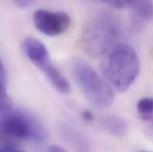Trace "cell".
Here are the masks:
<instances>
[{"instance_id":"1","label":"cell","mask_w":153,"mask_h":152,"mask_svg":"<svg viewBox=\"0 0 153 152\" xmlns=\"http://www.w3.org/2000/svg\"><path fill=\"white\" fill-rule=\"evenodd\" d=\"M102 72L110 85L125 92L135 81L140 72V61L135 50L126 44L115 45L102 62Z\"/></svg>"},{"instance_id":"2","label":"cell","mask_w":153,"mask_h":152,"mask_svg":"<svg viewBox=\"0 0 153 152\" xmlns=\"http://www.w3.org/2000/svg\"><path fill=\"white\" fill-rule=\"evenodd\" d=\"M119 34L120 26L114 16L100 13L85 25L80 36V44L87 55L98 58L112 47Z\"/></svg>"},{"instance_id":"3","label":"cell","mask_w":153,"mask_h":152,"mask_svg":"<svg viewBox=\"0 0 153 152\" xmlns=\"http://www.w3.org/2000/svg\"><path fill=\"white\" fill-rule=\"evenodd\" d=\"M71 70L80 90L94 107L106 109L112 104V89L88 62L76 58L71 63Z\"/></svg>"},{"instance_id":"4","label":"cell","mask_w":153,"mask_h":152,"mask_svg":"<svg viewBox=\"0 0 153 152\" xmlns=\"http://www.w3.org/2000/svg\"><path fill=\"white\" fill-rule=\"evenodd\" d=\"M0 133L13 140L44 142L47 133L38 119L26 111L15 110L0 119Z\"/></svg>"},{"instance_id":"5","label":"cell","mask_w":153,"mask_h":152,"mask_svg":"<svg viewBox=\"0 0 153 152\" xmlns=\"http://www.w3.org/2000/svg\"><path fill=\"white\" fill-rule=\"evenodd\" d=\"M22 48L29 60L42 70L58 92L68 93L71 91L70 83L50 60L48 51L41 41L34 38H25Z\"/></svg>"},{"instance_id":"6","label":"cell","mask_w":153,"mask_h":152,"mask_svg":"<svg viewBox=\"0 0 153 152\" xmlns=\"http://www.w3.org/2000/svg\"><path fill=\"white\" fill-rule=\"evenodd\" d=\"M33 20L38 30L50 37L63 34L71 26V17L64 12H52L39 9L35 12Z\"/></svg>"},{"instance_id":"7","label":"cell","mask_w":153,"mask_h":152,"mask_svg":"<svg viewBox=\"0 0 153 152\" xmlns=\"http://www.w3.org/2000/svg\"><path fill=\"white\" fill-rule=\"evenodd\" d=\"M100 124L105 131L117 137L124 136L128 130L126 121L123 117L116 115L102 116L100 120Z\"/></svg>"},{"instance_id":"8","label":"cell","mask_w":153,"mask_h":152,"mask_svg":"<svg viewBox=\"0 0 153 152\" xmlns=\"http://www.w3.org/2000/svg\"><path fill=\"white\" fill-rule=\"evenodd\" d=\"M127 7H129L139 19L147 21L153 18L152 1H127Z\"/></svg>"},{"instance_id":"9","label":"cell","mask_w":153,"mask_h":152,"mask_svg":"<svg viewBox=\"0 0 153 152\" xmlns=\"http://www.w3.org/2000/svg\"><path fill=\"white\" fill-rule=\"evenodd\" d=\"M10 105L9 99L6 93V78L5 70L2 62L0 61V112L6 110Z\"/></svg>"},{"instance_id":"10","label":"cell","mask_w":153,"mask_h":152,"mask_svg":"<svg viewBox=\"0 0 153 152\" xmlns=\"http://www.w3.org/2000/svg\"><path fill=\"white\" fill-rule=\"evenodd\" d=\"M137 110L142 116L150 120L153 114V98L152 97H144L138 101L136 105Z\"/></svg>"},{"instance_id":"11","label":"cell","mask_w":153,"mask_h":152,"mask_svg":"<svg viewBox=\"0 0 153 152\" xmlns=\"http://www.w3.org/2000/svg\"><path fill=\"white\" fill-rule=\"evenodd\" d=\"M106 3L115 8H124L126 6H127V1H124V0H108L106 1Z\"/></svg>"},{"instance_id":"12","label":"cell","mask_w":153,"mask_h":152,"mask_svg":"<svg viewBox=\"0 0 153 152\" xmlns=\"http://www.w3.org/2000/svg\"><path fill=\"white\" fill-rule=\"evenodd\" d=\"M83 120L86 121V122H92L94 120V115L90 111V110H85L82 112L81 115Z\"/></svg>"},{"instance_id":"13","label":"cell","mask_w":153,"mask_h":152,"mask_svg":"<svg viewBox=\"0 0 153 152\" xmlns=\"http://www.w3.org/2000/svg\"><path fill=\"white\" fill-rule=\"evenodd\" d=\"M48 152H67L63 148L58 146V145H52L49 147Z\"/></svg>"},{"instance_id":"14","label":"cell","mask_w":153,"mask_h":152,"mask_svg":"<svg viewBox=\"0 0 153 152\" xmlns=\"http://www.w3.org/2000/svg\"><path fill=\"white\" fill-rule=\"evenodd\" d=\"M0 152H22L20 150H17L13 147H2L0 148Z\"/></svg>"},{"instance_id":"15","label":"cell","mask_w":153,"mask_h":152,"mask_svg":"<svg viewBox=\"0 0 153 152\" xmlns=\"http://www.w3.org/2000/svg\"><path fill=\"white\" fill-rule=\"evenodd\" d=\"M17 3H18V4L20 6H26V5L28 6L30 4V2H28V1L27 2L26 1H20V2H17Z\"/></svg>"}]
</instances>
